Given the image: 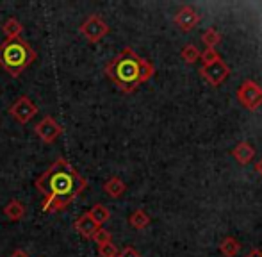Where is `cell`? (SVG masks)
I'll return each mask as SVG.
<instances>
[{
	"instance_id": "obj_15",
	"label": "cell",
	"mask_w": 262,
	"mask_h": 257,
	"mask_svg": "<svg viewBox=\"0 0 262 257\" xmlns=\"http://www.w3.org/2000/svg\"><path fill=\"white\" fill-rule=\"evenodd\" d=\"M220 252L223 254L225 257H235L241 252V243H239L235 238L232 236H227L225 240H221L220 243Z\"/></svg>"
},
{
	"instance_id": "obj_8",
	"label": "cell",
	"mask_w": 262,
	"mask_h": 257,
	"mask_svg": "<svg viewBox=\"0 0 262 257\" xmlns=\"http://www.w3.org/2000/svg\"><path fill=\"white\" fill-rule=\"evenodd\" d=\"M34 131H36V134H38V138L45 143H54L55 139L62 134V127L55 122L52 116H45L43 120H39V122L36 123Z\"/></svg>"
},
{
	"instance_id": "obj_17",
	"label": "cell",
	"mask_w": 262,
	"mask_h": 257,
	"mask_svg": "<svg viewBox=\"0 0 262 257\" xmlns=\"http://www.w3.org/2000/svg\"><path fill=\"white\" fill-rule=\"evenodd\" d=\"M128 223H130L134 229L141 230V229H145V227L150 225V216L146 215L145 209H136V211L128 216Z\"/></svg>"
},
{
	"instance_id": "obj_7",
	"label": "cell",
	"mask_w": 262,
	"mask_h": 257,
	"mask_svg": "<svg viewBox=\"0 0 262 257\" xmlns=\"http://www.w3.org/2000/svg\"><path fill=\"white\" fill-rule=\"evenodd\" d=\"M200 73L205 82H209L210 86H220V84H223L228 79L230 68H228V65L223 59H220L212 65H204L200 68Z\"/></svg>"
},
{
	"instance_id": "obj_10",
	"label": "cell",
	"mask_w": 262,
	"mask_h": 257,
	"mask_svg": "<svg viewBox=\"0 0 262 257\" xmlns=\"http://www.w3.org/2000/svg\"><path fill=\"white\" fill-rule=\"evenodd\" d=\"M75 230L80 234L82 238H86V240H91L93 238V234L98 230V225L95 223V220L91 218L90 212H84V215H80L79 218L75 220Z\"/></svg>"
},
{
	"instance_id": "obj_22",
	"label": "cell",
	"mask_w": 262,
	"mask_h": 257,
	"mask_svg": "<svg viewBox=\"0 0 262 257\" xmlns=\"http://www.w3.org/2000/svg\"><path fill=\"white\" fill-rule=\"evenodd\" d=\"M91 240L95 241L97 245H102V243H107V241H111V232L105 229H102V227H98V230L93 234V238Z\"/></svg>"
},
{
	"instance_id": "obj_13",
	"label": "cell",
	"mask_w": 262,
	"mask_h": 257,
	"mask_svg": "<svg viewBox=\"0 0 262 257\" xmlns=\"http://www.w3.org/2000/svg\"><path fill=\"white\" fill-rule=\"evenodd\" d=\"M2 32H4V36H6V39H16V38H20L21 32H24V25H21L16 18H7L2 25Z\"/></svg>"
},
{
	"instance_id": "obj_2",
	"label": "cell",
	"mask_w": 262,
	"mask_h": 257,
	"mask_svg": "<svg viewBox=\"0 0 262 257\" xmlns=\"http://www.w3.org/2000/svg\"><path fill=\"white\" fill-rule=\"evenodd\" d=\"M104 72L120 91L134 93L139 84L152 79L156 68L148 59L139 57L130 47H127L105 65Z\"/></svg>"
},
{
	"instance_id": "obj_6",
	"label": "cell",
	"mask_w": 262,
	"mask_h": 257,
	"mask_svg": "<svg viewBox=\"0 0 262 257\" xmlns=\"http://www.w3.org/2000/svg\"><path fill=\"white\" fill-rule=\"evenodd\" d=\"M237 98L246 109L255 111L262 105V88L253 80H245L237 90Z\"/></svg>"
},
{
	"instance_id": "obj_20",
	"label": "cell",
	"mask_w": 262,
	"mask_h": 257,
	"mask_svg": "<svg viewBox=\"0 0 262 257\" xmlns=\"http://www.w3.org/2000/svg\"><path fill=\"white\" fill-rule=\"evenodd\" d=\"M118 248L113 241H107V243L98 245V255L100 257H118Z\"/></svg>"
},
{
	"instance_id": "obj_14",
	"label": "cell",
	"mask_w": 262,
	"mask_h": 257,
	"mask_svg": "<svg viewBox=\"0 0 262 257\" xmlns=\"http://www.w3.org/2000/svg\"><path fill=\"white\" fill-rule=\"evenodd\" d=\"M104 191L113 198H120L121 195L127 191V184H125L120 177H111L109 181H105Z\"/></svg>"
},
{
	"instance_id": "obj_3",
	"label": "cell",
	"mask_w": 262,
	"mask_h": 257,
	"mask_svg": "<svg viewBox=\"0 0 262 257\" xmlns=\"http://www.w3.org/2000/svg\"><path fill=\"white\" fill-rule=\"evenodd\" d=\"M38 54L25 39H6L0 43V66L11 77H20L25 68H29L36 61Z\"/></svg>"
},
{
	"instance_id": "obj_23",
	"label": "cell",
	"mask_w": 262,
	"mask_h": 257,
	"mask_svg": "<svg viewBox=\"0 0 262 257\" xmlns=\"http://www.w3.org/2000/svg\"><path fill=\"white\" fill-rule=\"evenodd\" d=\"M118 257H141V254L134 247H125L118 252Z\"/></svg>"
},
{
	"instance_id": "obj_19",
	"label": "cell",
	"mask_w": 262,
	"mask_h": 257,
	"mask_svg": "<svg viewBox=\"0 0 262 257\" xmlns=\"http://www.w3.org/2000/svg\"><path fill=\"white\" fill-rule=\"evenodd\" d=\"M200 50H198V47L194 45H186L182 49V52H180V56H182V59L186 61L187 65H193L196 63L198 59H200Z\"/></svg>"
},
{
	"instance_id": "obj_9",
	"label": "cell",
	"mask_w": 262,
	"mask_h": 257,
	"mask_svg": "<svg viewBox=\"0 0 262 257\" xmlns=\"http://www.w3.org/2000/svg\"><path fill=\"white\" fill-rule=\"evenodd\" d=\"M202 22V16L198 14V11L191 6H184L182 9L177 11L175 14V25L179 29H182L184 32H189L191 29H194Z\"/></svg>"
},
{
	"instance_id": "obj_21",
	"label": "cell",
	"mask_w": 262,
	"mask_h": 257,
	"mask_svg": "<svg viewBox=\"0 0 262 257\" xmlns=\"http://www.w3.org/2000/svg\"><path fill=\"white\" fill-rule=\"evenodd\" d=\"M200 59L204 65H212V63H216V61H220L221 57H220V54L216 52V49H205L204 52L200 54Z\"/></svg>"
},
{
	"instance_id": "obj_18",
	"label": "cell",
	"mask_w": 262,
	"mask_h": 257,
	"mask_svg": "<svg viewBox=\"0 0 262 257\" xmlns=\"http://www.w3.org/2000/svg\"><path fill=\"white\" fill-rule=\"evenodd\" d=\"M221 41V34L214 27L207 29V31L202 34V43L205 45V49H216Z\"/></svg>"
},
{
	"instance_id": "obj_26",
	"label": "cell",
	"mask_w": 262,
	"mask_h": 257,
	"mask_svg": "<svg viewBox=\"0 0 262 257\" xmlns=\"http://www.w3.org/2000/svg\"><path fill=\"white\" fill-rule=\"evenodd\" d=\"M255 170L259 172V175H260V177H262V159L259 161V163L255 164Z\"/></svg>"
},
{
	"instance_id": "obj_1",
	"label": "cell",
	"mask_w": 262,
	"mask_h": 257,
	"mask_svg": "<svg viewBox=\"0 0 262 257\" xmlns=\"http://www.w3.org/2000/svg\"><path fill=\"white\" fill-rule=\"evenodd\" d=\"M36 189L45 197L41 209L47 212L64 211L84 189L88 179L82 177L64 157L55 159L34 182Z\"/></svg>"
},
{
	"instance_id": "obj_12",
	"label": "cell",
	"mask_w": 262,
	"mask_h": 257,
	"mask_svg": "<svg viewBox=\"0 0 262 257\" xmlns=\"http://www.w3.org/2000/svg\"><path fill=\"white\" fill-rule=\"evenodd\" d=\"M2 211H4V215L7 216V220H11V222H20L25 216V205L21 204L20 200H16V198H11V200L4 205Z\"/></svg>"
},
{
	"instance_id": "obj_11",
	"label": "cell",
	"mask_w": 262,
	"mask_h": 257,
	"mask_svg": "<svg viewBox=\"0 0 262 257\" xmlns=\"http://www.w3.org/2000/svg\"><path fill=\"white\" fill-rule=\"evenodd\" d=\"M232 156H234V159L237 161L239 164H250L255 159V148H253L248 141H241L232 150Z\"/></svg>"
},
{
	"instance_id": "obj_4",
	"label": "cell",
	"mask_w": 262,
	"mask_h": 257,
	"mask_svg": "<svg viewBox=\"0 0 262 257\" xmlns=\"http://www.w3.org/2000/svg\"><path fill=\"white\" fill-rule=\"evenodd\" d=\"M109 25L102 20L98 14H91L84 20V24L80 25V34L88 39L90 43H98L102 38H105L109 34Z\"/></svg>"
},
{
	"instance_id": "obj_5",
	"label": "cell",
	"mask_w": 262,
	"mask_h": 257,
	"mask_svg": "<svg viewBox=\"0 0 262 257\" xmlns=\"http://www.w3.org/2000/svg\"><path fill=\"white\" fill-rule=\"evenodd\" d=\"M9 115L13 116V120H16L18 123L25 125L29 123L36 115H38V105L27 97V95H21L16 100L13 102V105L9 108Z\"/></svg>"
},
{
	"instance_id": "obj_24",
	"label": "cell",
	"mask_w": 262,
	"mask_h": 257,
	"mask_svg": "<svg viewBox=\"0 0 262 257\" xmlns=\"http://www.w3.org/2000/svg\"><path fill=\"white\" fill-rule=\"evenodd\" d=\"M9 257H29V254L25 250H20V248H18V250H14Z\"/></svg>"
},
{
	"instance_id": "obj_16",
	"label": "cell",
	"mask_w": 262,
	"mask_h": 257,
	"mask_svg": "<svg viewBox=\"0 0 262 257\" xmlns=\"http://www.w3.org/2000/svg\"><path fill=\"white\" fill-rule=\"evenodd\" d=\"M88 212H90L91 218L95 220V223H97L98 227H102L104 223H107L111 220V211H109V207H105L104 204H95Z\"/></svg>"
},
{
	"instance_id": "obj_25",
	"label": "cell",
	"mask_w": 262,
	"mask_h": 257,
	"mask_svg": "<svg viewBox=\"0 0 262 257\" xmlns=\"http://www.w3.org/2000/svg\"><path fill=\"white\" fill-rule=\"evenodd\" d=\"M246 257H262V252L260 250H252Z\"/></svg>"
}]
</instances>
